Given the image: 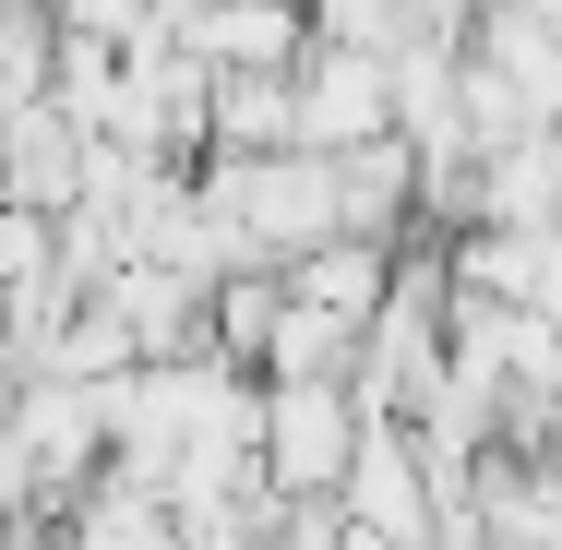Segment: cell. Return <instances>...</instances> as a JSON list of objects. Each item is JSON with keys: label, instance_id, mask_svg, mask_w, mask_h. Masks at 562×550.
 Listing matches in <instances>:
<instances>
[{"label": "cell", "instance_id": "5b68a950", "mask_svg": "<svg viewBox=\"0 0 562 550\" xmlns=\"http://www.w3.org/2000/svg\"><path fill=\"white\" fill-rule=\"evenodd\" d=\"M395 276H407V263H395L383 239H324V251L288 263V300H312V312H336V324L371 335V312L395 300Z\"/></svg>", "mask_w": 562, "mask_h": 550}, {"label": "cell", "instance_id": "8992f818", "mask_svg": "<svg viewBox=\"0 0 562 550\" xmlns=\"http://www.w3.org/2000/svg\"><path fill=\"white\" fill-rule=\"evenodd\" d=\"M336 550H431V539H383V527H347Z\"/></svg>", "mask_w": 562, "mask_h": 550}, {"label": "cell", "instance_id": "7a4b0ae2", "mask_svg": "<svg viewBox=\"0 0 562 550\" xmlns=\"http://www.w3.org/2000/svg\"><path fill=\"white\" fill-rule=\"evenodd\" d=\"M97 192V132L60 109V97H24L12 132H0V204H24V216H72Z\"/></svg>", "mask_w": 562, "mask_h": 550}, {"label": "cell", "instance_id": "6da1fadb", "mask_svg": "<svg viewBox=\"0 0 562 550\" xmlns=\"http://www.w3.org/2000/svg\"><path fill=\"white\" fill-rule=\"evenodd\" d=\"M359 442H371V407H359V383H347V371L263 383V479H276L288 503H324V491H347Z\"/></svg>", "mask_w": 562, "mask_h": 550}, {"label": "cell", "instance_id": "3957f363", "mask_svg": "<svg viewBox=\"0 0 562 550\" xmlns=\"http://www.w3.org/2000/svg\"><path fill=\"white\" fill-rule=\"evenodd\" d=\"M395 132V60L371 48H312L300 60V144L312 156H359Z\"/></svg>", "mask_w": 562, "mask_h": 550}, {"label": "cell", "instance_id": "277c9868", "mask_svg": "<svg viewBox=\"0 0 562 550\" xmlns=\"http://www.w3.org/2000/svg\"><path fill=\"white\" fill-rule=\"evenodd\" d=\"M204 144H216V156H288V144H300V72H216Z\"/></svg>", "mask_w": 562, "mask_h": 550}]
</instances>
